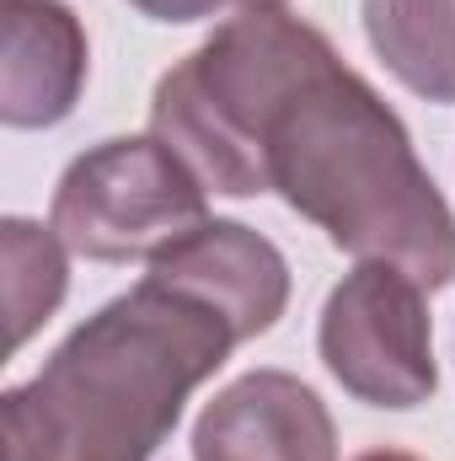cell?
Segmentation results:
<instances>
[{"label": "cell", "instance_id": "1", "mask_svg": "<svg viewBox=\"0 0 455 461\" xmlns=\"http://www.w3.org/2000/svg\"><path fill=\"white\" fill-rule=\"evenodd\" d=\"M230 348L204 301L145 274L0 397L5 461H150Z\"/></svg>", "mask_w": 455, "mask_h": 461}, {"label": "cell", "instance_id": "2", "mask_svg": "<svg viewBox=\"0 0 455 461\" xmlns=\"http://www.w3.org/2000/svg\"><path fill=\"white\" fill-rule=\"evenodd\" d=\"M263 177L359 263H397L424 290L455 279V210L386 97L327 49L263 118Z\"/></svg>", "mask_w": 455, "mask_h": 461}, {"label": "cell", "instance_id": "3", "mask_svg": "<svg viewBox=\"0 0 455 461\" xmlns=\"http://www.w3.org/2000/svg\"><path fill=\"white\" fill-rule=\"evenodd\" d=\"M327 49V32L290 5L241 11L156 81L150 134L166 140L210 194L257 199L268 194L263 118Z\"/></svg>", "mask_w": 455, "mask_h": 461}, {"label": "cell", "instance_id": "4", "mask_svg": "<svg viewBox=\"0 0 455 461\" xmlns=\"http://www.w3.org/2000/svg\"><path fill=\"white\" fill-rule=\"evenodd\" d=\"M210 221V188L156 134H118L76 156L54 188L49 226L86 263H150Z\"/></svg>", "mask_w": 455, "mask_h": 461}, {"label": "cell", "instance_id": "5", "mask_svg": "<svg viewBox=\"0 0 455 461\" xmlns=\"http://www.w3.org/2000/svg\"><path fill=\"white\" fill-rule=\"evenodd\" d=\"M317 348L333 381L370 408L407 413L440 386L429 290L397 263H359L343 274L322 306Z\"/></svg>", "mask_w": 455, "mask_h": 461}, {"label": "cell", "instance_id": "6", "mask_svg": "<svg viewBox=\"0 0 455 461\" xmlns=\"http://www.w3.org/2000/svg\"><path fill=\"white\" fill-rule=\"evenodd\" d=\"M145 274H156V279L177 285L183 295L204 301L236 333V344H252L268 328H279V317L290 306L284 252L241 221H204L183 241H172L166 252H156Z\"/></svg>", "mask_w": 455, "mask_h": 461}, {"label": "cell", "instance_id": "7", "mask_svg": "<svg viewBox=\"0 0 455 461\" xmlns=\"http://www.w3.org/2000/svg\"><path fill=\"white\" fill-rule=\"evenodd\" d=\"M193 461H338V424L300 375L246 370L199 413Z\"/></svg>", "mask_w": 455, "mask_h": 461}, {"label": "cell", "instance_id": "8", "mask_svg": "<svg viewBox=\"0 0 455 461\" xmlns=\"http://www.w3.org/2000/svg\"><path fill=\"white\" fill-rule=\"evenodd\" d=\"M0 118L5 129H54L76 113L92 49L65 0H5L0 16Z\"/></svg>", "mask_w": 455, "mask_h": 461}, {"label": "cell", "instance_id": "9", "mask_svg": "<svg viewBox=\"0 0 455 461\" xmlns=\"http://www.w3.org/2000/svg\"><path fill=\"white\" fill-rule=\"evenodd\" d=\"M364 38L424 103H455V0H364Z\"/></svg>", "mask_w": 455, "mask_h": 461}, {"label": "cell", "instance_id": "10", "mask_svg": "<svg viewBox=\"0 0 455 461\" xmlns=\"http://www.w3.org/2000/svg\"><path fill=\"white\" fill-rule=\"evenodd\" d=\"M0 263H5V344L22 348L59 312L70 290V247L54 226L11 215L0 226Z\"/></svg>", "mask_w": 455, "mask_h": 461}, {"label": "cell", "instance_id": "11", "mask_svg": "<svg viewBox=\"0 0 455 461\" xmlns=\"http://www.w3.org/2000/svg\"><path fill=\"white\" fill-rule=\"evenodd\" d=\"M134 11H145L150 22H166V27H188V22H210V16H241V11H257V5H284V0H129Z\"/></svg>", "mask_w": 455, "mask_h": 461}, {"label": "cell", "instance_id": "12", "mask_svg": "<svg viewBox=\"0 0 455 461\" xmlns=\"http://www.w3.org/2000/svg\"><path fill=\"white\" fill-rule=\"evenodd\" d=\"M353 461H424V456H413L402 446H375V451H364V456H353Z\"/></svg>", "mask_w": 455, "mask_h": 461}]
</instances>
